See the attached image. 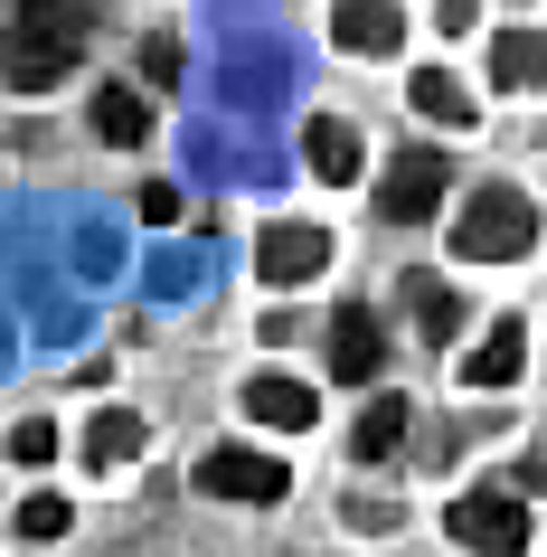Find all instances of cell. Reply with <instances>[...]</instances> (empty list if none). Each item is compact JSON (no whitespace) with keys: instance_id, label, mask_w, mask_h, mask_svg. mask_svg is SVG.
Here are the masks:
<instances>
[{"instance_id":"7a4b0ae2","label":"cell","mask_w":547,"mask_h":557,"mask_svg":"<svg viewBox=\"0 0 547 557\" xmlns=\"http://www.w3.org/2000/svg\"><path fill=\"white\" fill-rule=\"evenodd\" d=\"M529 246H538V199H529V189L490 180V189L462 199V227H453L462 264H510V256H529Z\"/></svg>"},{"instance_id":"ffe728a7","label":"cell","mask_w":547,"mask_h":557,"mask_svg":"<svg viewBox=\"0 0 547 557\" xmlns=\"http://www.w3.org/2000/svg\"><path fill=\"white\" fill-rule=\"evenodd\" d=\"M142 76H151V86H171V76H179V38H142Z\"/></svg>"},{"instance_id":"6da1fadb","label":"cell","mask_w":547,"mask_h":557,"mask_svg":"<svg viewBox=\"0 0 547 557\" xmlns=\"http://www.w3.org/2000/svg\"><path fill=\"white\" fill-rule=\"evenodd\" d=\"M86 29H95V10H20L10 20V48H0V76L20 95H48L58 76H76Z\"/></svg>"},{"instance_id":"d6986e66","label":"cell","mask_w":547,"mask_h":557,"mask_svg":"<svg viewBox=\"0 0 547 557\" xmlns=\"http://www.w3.org/2000/svg\"><path fill=\"white\" fill-rule=\"evenodd\" d=\"M48 454H58V425H48V416L10 425V463H48Z\"/></svg>"},{"instance_id":"9a60e30c","label":"cell","mask_w":547,"mask_h":557,"mask_svg":"<svg viewBox=\"0 0 547 557\" xmlns=\"http://www.w3.org/2000/svg\"><path fill=\"white\" fill-rule=\"evenodd\" d=\"M406 416H415V407H406L397 387H377L369 407H359V463H377V454H397V444H406Z\"/></svg>"},{"instance_id":"2e32d148","label":"cell","mask_w":547,"mask_h":557,"mask_svg":"<svg viewBox=\"0 0 547 557\" xmlns=\"http://www.w3.org/2000/svg\"><path fill=\"white\" fill-rule=\"evenodd\" d=\"M490 86H500V95H510V86H538V29L490 38Z\"/></svg>"},{"instance_id":"7c38bea8","label":"cell","mask_w":547,"mask_h":557,"mask_svg":"<svg viewBox=\"0 0 547 557\" xmlns=\"http://www.w3.org/2000/svg\"><path fill=\"white\" fill-rule=\"evenodd\" d=\"M519 369H529V322H500L482 350L462 359V387H510Z\"/></svg>"},{"instance_id":"9c48e42d","label":"cell","mask_w":547,"mask_h":557,"mask_svg":"<svg viewBox=\"0 0 547 557\" xmlns=\"http://www.w3.org/2000/svg\"><path fill=\"white\" fill-rule=\"evenodd\" d=\"M246 416H256V425H284V435H302V425H312V387L284 379V369H264V379H246Z\"/></svg>"},{"instance_id":"277c9868","label":"cell","mask_w":547,"mask_h":557,"mask_svg":"<svg viewBox=\"0 0 547 557\" xmlns=\"http://www.w3.org/2000/svg\"><path fill=\"white\" fill-rule=\"evenodd\" d=\"M444 529L472 557H529V500H510V492H462L444 510Z\"/></svg>"},{"instance_id":"8992f818","label":"cell","mask_w":547,"mask_h":557,"mask_svg":"<svg viewBox=\"0 0 547 557\" xmlns=\"http://www.w3.org/2000/svg\"><path fill=\"white\" fill-rule=\"evenodd\" d=\"M321 264H331V236H321V227H302V218H293V227H264V236H256V274L274 284V294L312 284Z\"/></svg>"},{"instance_id":"e0dca14e","label":"cell","mask_w":547,"mask_h":557,"mask_svg":"<svg viewBox=\"0 0 547 557\" xmlns=\"http://www.w3.org/2000/svg\"><path fill=\"white\" fill-rule=\"evenodd\" d=\"M415 331H425V341H444V331H462V302H453V284H415Z\"/></svg>"},{"instance_id":"ba28073f","label":"cell","mask_w":547,"mask_h":557,"mask_svg":"<svg viewBox=\"0 0 547 557\" xmlns=\"http://www.w3.org/2000/svg\"><path fill=\"white\" fill-rule=\"evenodd\" d=\"M331 38H340L349 58H397L406 20L387 10V0H349V10H331Z\"/></svg>"},{"instance_id":"4fadbf2b","label":"cell","mask_w":547,"mask_h":557,"mask_svg":"<svg viewBox=\"0 0 547 557\" xmlns=\"http://www.w3.org/2000/svg\"><path fill=\"white\" fill-rule=\"evenodd\" d=\"M406 95H415V114H434V133H462V123H482V114H472V86H462V76H444V66H425Z\"/></svg>"},{"instance_id":"52a82bcc","label":"cell","mask_w":547,"mask_h":557,"mask_svg":"<svg viewBox=\"0 0 547 557\" xmlns=\"http://www.w3.org/2000/svg\"><path fill=\"white\" fill-rule=\"evenodd\" d=\"M377 359H387L377 312H369V302H340V312H331V379H340V387H369Z\"/></svg>"},{"instance_id":"3957f363","label":"cell","mask_w":547,"mask_h":557,"mask_svg":"<svg viewBox=\"0 0 547 557\" xmlns=\"http://www.w3.org/2000/svg\"><path fill=\"white\" fill-rule=\"evenodd\" d=\"M444 189H453V161L434 143H406L387 171H377V218H397V227H415V218H434L444 208Z\"/></svg>"},{"instance_id":"8fae6325","label":"cell","mask_w":547,"mask_h":557,"mask_svg":"<svg viewBox=\"0 0 547 557\" xmlns=\"http://www.w3.org/2000/svg\"><path fill=\"white\" fill-rule=\"evenodd\" d=\"M142 444H151V425H142V416L104 407V416L86 425V463H95V472H123V463H142Z\"/></svg>"},{"instance_id":"30bf717a","label":"cell","mask_w":547,"mask_h":557,"mask_svg":"<svg viewBox=\"0 0 547 557\" xmlns=\"http://www.w3.org/2000/svg\"><path fill=\"white\" fill-rule=\"evenodd\" d=\"M302 161H312L331 189H349V180H359V133H349L340 114H312L302 123Z\"/></svg>"},{"instance_id":"5b68a950","label":"cell","mask_w":547,"mask_h":557,"mask_svg":"<svg viewBox=\"0 0 547 557\" xmlns=\"http://www.w3.org/2000/svg\"><path fill=\"white\" fill-rule=\"evenodd\" d=\"M199 492H217V500H284L293 472L274 463V454H256V444H208L199 454Z\"/></svg>"},{"instance_id":"44dd1931","label":"cell","mask_w":547,"mask_h":557,"mask_svg":"<svg viewBox=\"0 0 547 557\" xmlns=\"http://www.w3.org/2000/svg\"><path fill=\"white\" fill-rule=\"evenodd\" d=\"M142 218H151V227H171V218H179V189H171V180H151V189H142Z\"/></svg>"},{"instance_id":"ac0fdd59","label":"cell","mask_w":547,"mask_h":557,"mask_svg":"<svg viewBox=\"0 0 547 557\" xmlns=\"http://www.w3.org/2000/svg\"><path fill=\"white\" fill-rule=\"evenodd\" d=\"M66 492H38V500H20V539H66Z\"/></svg>"},{"instance_id":"5bb4252c","label":"cell","mask_w":547,"mask_h":557,"mask_svg":"<svg viewBox=\"0 0 547 557\" xmlns=\"http://www.w3.org/2000/svg\"><path fill=\"white\" fill-rule=\"evenodd\" d=\"M95 133H104V143L114 151H133V143H151V104L133 86H104L95 95Z\"/></svg>"}]
</instances>
